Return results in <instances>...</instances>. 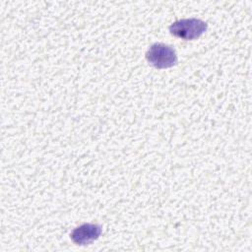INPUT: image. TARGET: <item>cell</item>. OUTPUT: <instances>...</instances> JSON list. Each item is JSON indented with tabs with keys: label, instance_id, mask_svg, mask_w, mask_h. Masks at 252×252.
I'll return each instance as SVG.
<instances>
[{
	"label": "cell",
	"instance_id": "1",
	"mask_svg": "<svg viewBox=\"0 0 252 252\" xmlns=\"http://www.w3.org/2000/svg\"><path fill=\"white\" fill-rule=\"evenodd\" d=\"M208 29V24L197 18L181 19L172 23L168 30L169 32L184 40H194L199 38Z\"/></svg>",
	"mask_w": 252,
	"mask_h": 252
},
{
	"label": "cell",
	"instance_id": "2",
	"mask_svg": "<svg viewBox=\"0 0 252 252\" xmlns=\"http://www.w3.org/2000/svg\"><path fill=\"white\" fill-rule=\"evenodd\" d=\"M147 61L157 69H166L177 64L178 58L173 47L161 43H153L146 52Z\"/></svg>",
	"mask_w": 252,
	"mask_h": 252
},
{
	"label": "cell",
	"instance_id": "3",
	"mask_svg": "<svg viewBox=\"0 0 252 252\" xmlns=\"http://www.w3.org/2000/svg\"><path fill=\"white\" fill-rule=\"evenodd\" d=\"M101 232V225L88 222L75 227L70 233V238L77 245H88L96 240L100 236Z\"/></svg>",
	"mask_w": 252,
	"mask_h": 252
}]
</instances>
